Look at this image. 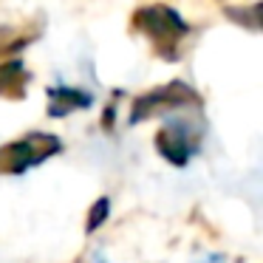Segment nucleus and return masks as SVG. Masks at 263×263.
Masks as SVG:
<instances>
[{
	"label": "nucleus",
	"mask_w": 263,
	"mask_h": 263,
	"mask_svg": "<svg viewBox=\"0 0 263 263\" xmlns=\"http://www.w3.org/2000/svg\"><path fill=\"white\" fill-rule=\"evenodd\" d=\"M136 23L144 26L147 34H153L156 40H167V43H176V37L187 34V23L173 9H164V6H153V9L139 12Z\"/></svg>",
	"instance_id": "1"
},
{
	"label": "nucleus",
	"mask_w": 263,
	"mask_h": 263,
	"mask_svg": "<svg viewBox=\"0 0 263 263\" xmlns=\"http://www.w3.org/2000/svg\"><path fill=\"white\" fill-rule=\"evenodd\" d=\"M159 150L176 167H184L193 156V144H190V136L184 127H167L164 133H159Z\"/></svg>",
	"instance_id": "2"
},
{
	"label": "nucleus",
	"mask_w": 263,
	"mask_h": 263,
	"mask_svg": "<svg viewBox=\"0 0 263 263\" xmlns=\"http://www.w3.org/2000/svg\"><path fill=\"white\" fill-rule=\"evenodd\" d=\"M108 210H110V201L108 198H99L97 204L91 206V215H88V232H93V229L108 218Z\"/></svg>",
	"instance_id": "3"
},
{
	"label": "nucleus",
	"mask_w": 263,
	"mask_h": 263,
	"mask_svg": "<svg viewBox=\"0 0 263 263\" xmlns=\"http://www.w3.org/2000/svg\"><path fill=\"white\" fill-rule=\"evenodd\" d=\"M20 63H6L0 65V91H6L9 85H14V82L20 80Z\"/></svg>",
	"instance_id": "4"
},
{
	"label": "nucleus",
	"mask_w": 263,
	"mask_h": 263,
	"mask_svg": "<svg viewBox=\"0 0 263 263\" xmlns=\"http://www.w3.org/2000/svg\"><path fill=\"white\" fill-rule=\"evenodd\" d=\"M252 12H255V17H257V23H260V26H263V3H260V6H255V9H252Z\"/></svg>",
	"instance_id": "5"
}]
</instances>
